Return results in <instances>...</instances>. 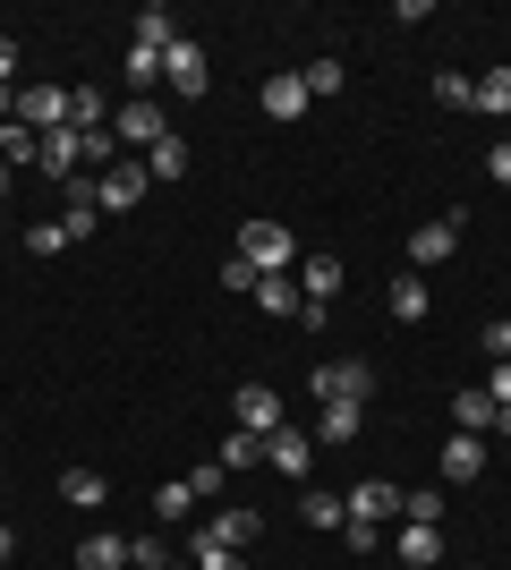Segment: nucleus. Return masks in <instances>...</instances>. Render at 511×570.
Wrapping results in <instances>:
<instances>
[{"mask_svg":"<svg viewBox=\"0 0 511 570\" xmlns=\"http://www.w3.org/2000/svg\"><path fill=\"white\" fill-rule=\"evenodd\" d=\"M239 256L256 264V282H265V273H298V238L282 230V222H247V230H239Z\"/></svg>","mask_w":511,"mask_h":570,"instance_id":"nucleus-1","label":"nucleus"},{"mask_svg":"<svg viewBox=\"0 0 511 570\" xmlns=\"http://www.w3.org/2000/svg\"><path fill=\"white\" fill-rule=\"evenodd\" d=\"M111 137H120V154L137 145V154H154V145L170 137V111L154 95H137V102H120V119H111Z\"/></svg>","mask_w":511,"mask_h":570,"instance_id":"nucleus-2","label":"nucleus"},{"mask_svg":"<svg viewBox=\"0 0 511 570\" xmlns=\"http://www.w3.org/2000/svg\"><path fill=\"white\" fill-rule=\"evenodd\" d=\"M307 383H316V401H375V366H366V357H333V366H316V375H307Z\"/></svg>","mask_w":511,"mask_h":570,"instance_id":"nucleus-3","label":"nucleus"},{"mask_svg":"<svg viewBox=\"0 0 511 570\" xmlns=\"http://www.w3.org/2000/svg\"><path fill=\"white\" fill-rule=\"evenodd\" d=\"M461 230H469L461 214H435V222H417V230H410V264H417V273H426V264H452V256H461Z\"/></svg>","mask_w":511,"mask_h":570,"instance_id":"nucleus-4","label":"nucleus"},{"mask_svg":"<svg viewBox=\"0 0 511 570\" xmlns=\"http://www.w3.org/2000/svg\"><path fill=\"white\" fill-rule=\"evenodd\" d=\"M146 188H154L146 163H111V170L95 179V205H102V214H137V205H146Z\"/></svg>","mask_w":511,"mask_h":570,"instance_id":"nucleus-5","label":"nucleus"},{"mask_svg":"<svg viewBox=\"0 0 511 570\" xmlns=\"http://www.w3.org/2000/svg\"><path fill=\"white\" fill-rule=\"evenodd\" d=\"M18 128H35V137L69 128V86H18Z\"/></svg>","mask_w":511,"mask_h":570,"instance_id":"nucleus-6","label":"nucleus"},{"mask_svg":"<svg viewBox=\"0 0 511 570\" xmlns=\"http://www.w3.org/2000/svg\"><path fill=\"white\" fill-rule=\"evenodd\" d=\"M350 520H366V528H384V520H401V485H392V476H358V485H350Z\"/></svg>","mask_w":511,"mask_h":570,"instance_id":"nucleus-7","label":"nucleus"},{"mask_svg":"<svg viewBox=\"0 0 511 570\" xmlns=\"http://www.w3.org/2000/svg\"><path fill=\"white\" fill-rule=\"evenodd\" d=\"M163 86H170V95H188V102L205 95V86H214V69H205V51H196L188 35H179V43L163 51Z\"/></svg>","mask_w":511,"mask_h":570,"instance_id":"nucleus-8","label":"nucleus"},{"mask_svg":"<svg viewBox=\"0 0 511 570\" xmlns=\"http://www.w3.org/2000/svg\"><path fill=\"white\" fill-rule=\"evenodd\" d=\"M291 282H298V307H307V298H316V307H333L350 273H341V256H324V247H316V256H298V273H291Z\"/></svg>","mask_w":511,"mask_h":570,"instance_id":"nucleus-9","label":"nucleus"},{"mask_svg":"<svg viewBox=\"0 0 511 570\" xmlns=\"http://www.w3.org/2000/svg\"><path fill=\"white\" fill-rule=\"evenodd\" d=\"M205 537H214V546H230V553H256V537H265V511L230 502V511H214V520H205Z\"/></svg>","mask_w":511,"mask_h":570,"instance_id":"nucleus-10","label":"nucleus"},{"mask_svg":"<svg viewBox=\"0 0 511 570\" xmlns=\"http://www.w3.org/2000/svg\"><path fill=\"white\" fill-rule=\"evenodd\" d=\"M230 417H239L247 434H273V426H282V392H273L265 375H256V383H239V401H230Z\"/></svg>","mask_w":511,"mask_h":570,"instance_id":"nucleus-11","label":"nucleus"},{"mask_svg":"<svg viewBox=\"0 0 511 570\" xmlns=\"http://www.w3.org/2000/svg\"><path fill=\"white\" fill-rule=\"evenodd\" d=\"M392 562L401 570H443V528H392Z\"/></svg>","mask_w":511,"mask_h":570,"instance_id":"nucleus-12","label":"nucleus"},{"mask_svg":"<svg viewBox=\"0 0 511 570\" xmlns=\"http://www.w3.org/2000/svg\"><path fill=\"white\" fill-rule=\"evenodd\" d=\"M35 170H43V179H86V137H77V128H51Z\"/></svg>","mask_w":511,"mask_h":570,"instance_id":"nucleus-13","label":"nucleus"},{"mask_svg":"<svg viewBox=\"0 0 511 570\" xmlns=\"http://www.w3.org/2000/svg\"><path fill=\"white\" fill-rule=\"evenodd\" d=\"M256 102H265V119H282V128H291V119H307V86H298V69L265 77V86H256Z\"/></svg>","mask_w":511,"mask_h":570,"instance_id":"nucleus-14","label":"nucleus"},{"mask_svg":"<svg viewBox=\"0 0 511 570\" xmlns=\"http://www.w3.org/2000/svg\"><path fill=\"white\" fill-rule=\"evenodd\" d=\"M487 476V434H452L443 443V485H478Z\"/></svg>","mask_w":511,"mask_h":570,"instance_id":"nucleus-15","label":"nucleus"},{"mask_svg":"<svg viewBox=\"0 0 511 570\" xmlns=\"http://www.w3.org/2000/svg\"><path fill=\"white\" fill-rule=\"evenodd\" d=\"M494 417H503V409H494L487 383H461V392H452V426L461 434H494Z\"/></svg>","mask_w":511,"mask_h":570,"instance_id":"nucleus-16","label":"nucleus"},{"mask_svg":"<svg viewBox=\"0 0 511 570\" xmlns=\"http://www.w3.org/2000/svg\"><path fill=\"white\" fill-rule=\"evenodd\" d=\"M265 460L282 476H307V460H316V434H298V426H273L265 434Z\"/></svg>","mask_w":511,"mask_h":570,"instance_id":"nucleus-17","label":"nucleus"},{"mask_svg":"<svg viewBox=\"0 0 511 570\" xmlns=\"http://www.w3.org/2000/svg\"><path fill=\"white\" fill-rule=\"evenodd\" d=\"M128 43H146V51H170V43H179V18H170L163 0H146V9H137V26H128Z\"/></svg>","mask_w":511,"mask_h":570,"instance_id":"nucleus-18","label":"nucleus"},{"mask_svg":"<svg viewBox=\"0 0 511 570\" xmlns=\"http://www.w3.org/2000/svg\"><path fill=\"white\" fill-rule=\"evenodd\" d=\"M392 315H401V324H426V315H435V289H426V273H401V282H392Z\"/></svg>","mask_w":511,"mask_h":570,"instance_id":"nucleus-19","label":"nucleus"},{"mask_svg":"<svg viewBox=\"0 0 511 570\" xmlns=\"http://www.w3.org/2000/svg\"><path fill=\"white\" fill-rule=\"evenodd\" d=\"M146 179H154V188H170V179H188V137H179V128H170V137H163V145L146 154Z\"/></svg>","mask_w":511,"mask_h":570,"instance_id":"nucleus-20","label":"nucleus"},{"mask_svg":"<svg viewBox=\"0 0 511 570\" xmlns=\"http://www.w3.org/2000/svg\"><path fill=\"white\" fill-rule=\"evenodd\" d=\"M69 128H77V137L111 128V102H102V86H69Z\"/></svg>","mask_w":511,"mask_h":570,"instance_id":"nucleus-21","label":"nucleus"},{"mask_svg":"<svg viewBox=\"0 0 511 570\" xmlns=\"http://www.w3.org/2000/svg\"><path fill=\"white\" fill-rule=\"evenodd\" d=\"M60 502H69V511H102V502H111L102 469H69V476H60Z\"/></svg>","mask_w":511,"mask_h":570,"instance_id":"nucleus-22","label":"nucleus"},{"mask_svg":"<svg viewBox=\"0 0 511 570\" xmlns=\"http://www.w3.org/2000/svg\"><path fill=\"white\" fill-rule=\"evenodd\" d=\"M443 511H452L443 485H410V494H401V520H410V528H443Z\"/></svg>","mask_w":511,"mask_h":570,"instance_id":"nucleus-23","label":"nucleus"},{"mask_svg":"<svg viewBox=\"0 0 511 570\" xmlns=\"http://www.w3.org/2000/svg\"><path fill=\"white\" fill-rule=\"evenodd\" d=\"M298 520L316 528V537H341V528H350V502L341 494H298Z\"/></svg>","mask_w":511,"mask_h":570,"instance_id":"nucleus-24","label":"nucleus"},{"mask_svg":"<svg viewBox=\"0 0 511 570\" xmlns=\"http://www.w3.org/2000/svg\"><path fill=\"white\" fill-rule=\"evenodd\" d=\"M469 111L511 119V69H487V77H478V86H469Z\"/></svg>","mask_w":511,"mask_h":570,"instance_id":"nucleus-25","label":"nucleus"},{"mask_svg":"<svg viewBox=\"0 0 511 570\" xmlns=\"http://www.w3.org/2000/svg\"><path fill=\"white\" fill-rule=\"evenodd\" d=\"M120 562H128V537H111V528H95L77 546V570H120Z\"/></svg>","mask_w":511,"mask_h":570,"instance_id":"nucleus-26","label":"nucleus"},{"mask_svg":"<svg viewBox=\"0 0 511 570\" xmlns=\"http://www.w3.org/2000/svg\"><path fill=\"white\" fill-rule=\"evenodd\" d=\"M188 562L196 570H256V553H230V546H214V537L196 528V537H188Z\"/></svg>","mask_w":511,"mask_h":570,"instance_id":"nucleus-27","label":"nucleus"},{"mask_svg":"<svg viewBox=\"0 0 511 570\" xmlns=\"http://www.w3.org/2000/svg\"><path fill=\"white\" fill-rule=\"evenodd\" d=\"M196 511V494H188V476H170V485H154V528H179Z\"/></svg>","mask_w":511,"mask_h":570,"instance_id":"nucleus-28","label":"nucleus"},{"mask_svg":"<svg viewBox=\"0 0 511 570\" xmlns=\"http://www.w3.org/2000/svg\"><path fill=\"white\" fill-rule=\"evenodd\" d=\"M298 86H307V102H316V95H341V86H350V69H341L333 51H316V60L298 69Z\"/></svg>","mask_w":511,"mask_h":570,"instance_id":"nucleus-29","label":"nucleus"},{"mask_svg":"<svg viewBox=\"0 0 511 570\" xmlns=\"http://www.w3.org/2000/svg\"><path fill=\"white\" fill-rule=\"evenodd\" d=\"M358 426H366L358 401H324V426L316 434H324V443H358Z\"/></svg>","mask_w":511,"mask_h":570,"instance_id":"nucleus-30","label":"nucleus"},{"mask_svg":"<svg viewBox=\"0 0 511 570\" xmlns=\"http://www.w3.org/2000/svg\"><path fill=\"white\" fill-rule=\"evenodd\" d=\"M214 460H222L230 476H239V469H256V460H265V434H247V426H239V434H222V452H214Z\"/></svg>","mask_w":511,"mask_h":570,"instance_id":"nucleus-31","label":"nucleus"},{"mask_svg":"<svg viewBox=\"0 0 511 570\" xmlns=\"http://www.w3.org/2000/svg\"><path fill=\"white\" fill-rule=\"evenodd\" d=\"M256 307L265 315H298V282L291 273H265V282H256Z\"/></svg>","mask_w":511,"mask_h":570,"instance_id":"nucleus-32","label":"nucleus"},{"mask_svg":"<svg viewBox=\"0 0 511 570\" xmlns=\"http://www.w3.org/2000/svg\"><path fill=\"white\" fill-rule=\"evenodd\" d=\"M0 163H43V137H35V128H18V119H9V128H0Z\"/></svg>","mask_w":511,"mask_h":570,"instance_id":"nucleus-33","label":"nucleus"},{"mask_svg":"<svg viewBox=\"0 0 511 570\" xmlns=\"http://www.w3.org/2000/svg\"><path fill=\"white\" fill-rule=\"evenodd\" d=\"M128 562H137V570H170V546H163V528H146V537H128Z\"/></svg>","mask_w":511,"mask_h":570,"instance_id":"nucleus-34","label":"nucleus"},{"mask_svg":"<svg viewBox=\"0 0 511 570\" xmlns=\"http://www.w3.org/2000/svg\"><path fill=\"white\" fill-rule=\"evenodd\" d=\"M128 86H137V95H146V86H163V51L128 43Z\"/></svg>","mask_w":511,"mask_h":570,"instance_id":"nucleus-35","label":"nucleus"},{"mask_svg":"<svg viewBox=\"0 0 511 570\" xmlns=\"http://www.w3.org/2000/svg\"><path fill=\"white\" fill-rule=\"evenodd\" d=\"M469 86H478V77H461V69H443L435 86H426V95H435L443 111H469Z\"/></svg>","mask_w":511,"mask_h":570,"instance_id":"nucleus-36","label":"nucleus"},{"mask_svg":"<svg viewBox=\"0 0 511 570\" xmlns=\"http://www.w3.org/2000/svg\"><path fill=\"white\" fill-rule=\"evenodd\" d=\"M222 485H230V469H222V460H196V469H188V494H196V502H214Z\"/></svg>","mask_w":511,"mask_h":570,"instance_id":"nucleus-37","label":"nucleus"},{"mask_svg":"<svg viewBox=\"0 0 511 570\" xmlns=\"http://www.w3.org/2000/svg\"><path fill=\"white\" fill-rule=\"evenodd\" d=\"M60 247H77L60 222H35V230H26V256H60Z\"/></svg>","mask_w":511,"mask_h":570,"instance_id":"nucleus-38","label":"nucleus"},{"mask_svg":"<svg viewBox=\"0 0 511 570\" xmlns=\"http://www.w3.org/2000/svg\"><path fill=\"white\" fill-rule=\"evenodd\" d=\"M478 350H487V357H494V366H503V357H511V315H494L487 333H478Z\"/></svg>","mask_w":511,"mask_h":570,"instance_id":"nucleus-39","label":"nucleus"},{"mask_svg":"<svg viewBox=\"0 0 511 570\" xmlns=\"http://www.w3.org/2000/svg\"><path fill=\"white\" fill-rule=\"evenodd\" d=\"M341 546H350V553H384V528H366V520H350V528H341Z\"/></svg>","mask_w":511,"mask_h":570,"instance_id":"nucleus-40","label":"nucleus"},{"mask_svg":"<svg viewBox=\"0 0 511 570\" xmlns=\"http://www.w3.org/2000/svg\"><path fill=\"white\" fill-rule=\"evenodd\" d=\"M487 179H494V188H511V137H494V154H487Z\"/></svg>","mask_w":511,"mask_h":570,"instance_id":"nucleus-41","label":"nucleus"},{"mask_svg":"<svg viewBox=\"0 0 511 570\" xmlns=\"http://www.w3.org/2000/svg\"><path fill=\"white\" fill-rule=\"evenodd\" d=\"M18 60H26V51H18V35H0V86H18Z\"/></svg>","mask_w":511,"mask_h":570,"instance_id":"nucleus-42","label":"nucleus"},{"mask_svg":"<svg viewBox=\"0 0 511 570\" xmlns=\"http://www.w3.org/2000/svg\"><path fill=\"white\" fill-rule=\"evenodd\" d=\"M487 392H494V409H511V357H503V366L487 375Z\"/></svg>","mask_w":511,"mask_h":570,"instance_id":"nucleus-43","label":"nucleus"},{"mask_svg":"<svg viewBox=\"0 0 511 570\" xmlns=\"http://www.w3.org/2000/svg\"><path fill=\"white\" fill-rule=\"evenodd\" d=\"M0 562H18V528L0 520Z\"/></svg>","mask_w":511,"mask_h":570,"instance_id":"nucleus-44","label":"nucleus"},{"mask_svg":"<svg viewBox=\"0 0 511 570\" xmlns=\"http://www.w3.org/2000/svg\"><path fill=\"white\" fill-rule=\"evenodd\" d=\"M0 196H9V163H0Z\"/></svg>","mask_w":511,"mask_h":570,"instance_id":"nucleus-45","label":"nucleus"},{"mask_svg":"<svg viewBox=\"0 0 511 570\" xmlns=\"http://www.w3.org/2000/svg\"><path fill=\"white\" fill-rule=\"evenodd\" d=\"M503 137H511V119H503Z\"/></svg>","mask_w":511,"mask_h":570,"instance_id":"nucleus-46","label":"nucleus"},{"mask_svg":"<svg viewBox=\"0 0 511 570\" xmlns=\"http://www.w3.org/2000/svg\"><path fill=\"white\" fill-rule=\"evenodd\" d=\"M170 570H188V562H170Z\"/></svg>","mask_w":511,"mask_h":570,"instance_id":"nucleus-47","label":"nucleus"}]
</instances>
